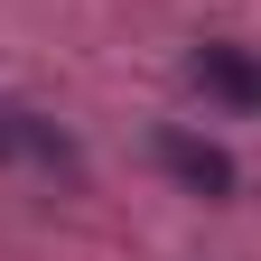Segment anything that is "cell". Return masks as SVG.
I'll return each mask as SVG.
<instances>
[{
  "instance_id": "3",
  "label": "cell",
  "mask_w": 261,
  "mask_h": 261,
  "mask_svg": "<svg viewBox=\"0 0 261 261\" xmlns=\"http://www.w3.org/2000/svg\"><path fill=\"white\" fill-rule=\"evenodd\" d=\"M0 159H28V168H65V130H47L38 112H0Z\"/></svg>"
},
{
  "instance_id": "2",
  "label": "cell",
  "mask_w": 261,
  "mask_h": 261,
  "mask_svg": "<svg viewBox=\"0 0 261 261\" xmlns=\"http://www.w3.org/2000/svg\"><path fill=\"white\" fill-rule=\"evenodd\" d=\"M196 84L224 93L233 112H261V56L252 47H196Z\"/></svg>"
},
{
  "instance_id": "1",
  "label": "cell",
  "mask_w": 261,
  "mask_h": 261,
  "mask_svg": "<svg viewBox=\"0 0 261 261\" xmlns=\"http://www.w3.org/2000/svg\"><path fill=\"white\" fill-rule=\"evenodd\" d=\"M159 168H168L187 196H233V159L215 140H196V130H159Z\"/></svg>"
}]
</instances>
